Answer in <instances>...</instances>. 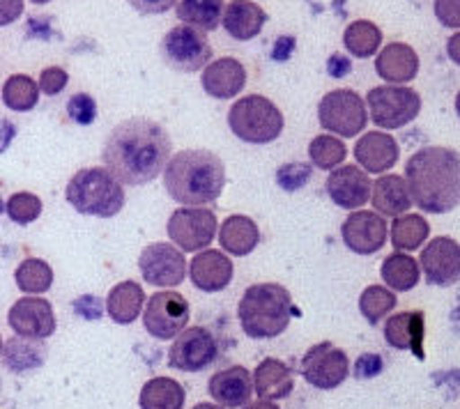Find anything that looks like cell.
<instances>
[{
  "mask_svg": "<svg viewBox=\"0 0 460 409\" xmlns=\"http://www.w3.org/2000/svg\"><path fill=\"white\" fill-rule=\"evenodd\" d=\"M168 132L150 117H129L113 126L102 150L106 170L125 187H143L157 179L171 161Z\"/></svg>",
  "mask_w": 460,
  "mask_h": 409,
  "instance_id": "6da1fadb",
  "label": "cell"
},
{
  "mask_svg": "<svg viewBox=\"0 0 460 409\" xmlns=\"http://www.w3.org/2000/svg\"><path fill=\"white\" fill-rule=\"evenodd\" d=\"M412 203L426 214H449L460 204V154L449 147H421L405 163Z\"/></svg>",
  "mask_w": 460,
  "mask_h": 409,
  "instance_id": "7a4b0ae2",
  "label": "cell"
},
{
  "mask_svg": "<svg viewBox=\"0 0 460 409\" xmlns=\"http://www.w3.org/2000/svg\"><path fill=\"white\" fill-rule=\"evenodd\" d=\"M164 187L175 203L205 207L219 200L226 187V166L209 150H182L166 163Z\"/></svg>",
  "mask_w": 460,
  "mask_h": 409,
  "instance_id": "3957f363",
  "label": "cell"
},
{
  "mask_svg": "<svg viewBox=\"0 0 460 409\" xmlns=\"http://www.w3.org/2000/svg\"><path fill=\"white\" fill-rule=\"evenodd\" d=\"M242 331L253 341L281 336L293 318V297L279 283H256L246 288L237 306Z\"/></svg>",
  "mask_w": 460,
  "mask_h": 409,
  "instance_id": "277c9868",
  "label": "cell"
},
{
  "mask_svg": "<svg viewBox=\"0 0 460 409\" xmlns=\"http://www.w3.org/2000/svg\"><path fill=\"white\" fill-rule=\"evenodd\" d=\"M65 198L79 214L100 219L120 214L125 207L122 182H118L106 169H81L67 182Z\"/></svg>",
  "mask_w": 460,
  "mask_h": 409,
  "instance_id": "5b68a950",
  "label": "cell"
},
{
  "mask_svg": "<svg viewBox=\"0 0 460 409\" xmlns=\"http://www.w3.org/2000/svg\"><path fill=\"white\" fill-rule=\"evenodd\" d=\"M283 113L274 101L261 95H249L237 100L228 110V126L240 141L252 145L274 143L283 132Z\"/></svg>",
  "mask_w": 460,
  "mask_h": 409,
  "instance_id": "8992f818",
  "label": "cell"
},
{
  "mask_svg": "<svg viewBox=\"0 0 460 409\" xmlns=\"http://www.w3.org/2000/svg\"><path fill=\"white\" fill-rule=\"evenodd\" d=\"M318 120L324 132H332L334 136L355 138L368 125L367 101L350 88L332 90L330 95L320 100Z\"/></svg>",
  "mask_w": 460,
  "mask_h": 409,
  "instance_id": "52a82bcc",
  "label": "cell"
},
{
  "mask_svg": "<svg viewBox=\"0 0 460 409\" xmlns=\"http://www.w3.org/2000/svg\"><path fill=\"white\" fill-rule=\"evenodd\" d=\"M367 110L380 129H401L417 120L421 97L405 85H380L367 95Z\"/></svg>",
  "mask_w": 460,
  "mask_h": 409,
  "instance_id": "ba28073f",
  "label": "cell"
},
{
  "mask_svg": "<svg viewBox=\"0 0 460 409\" xmlns=\"http://www.w3.org/2000/svg\"><path fill=\"white\" fill-rule=\"evenodd\" d=\"M164 63L171 69H178L184 74H194L199 69L208 67L212 58V47H209L208 37L199 28H191L187 23L175 26L164 35L159 44Z\"/></svg>",
  "mask_w": 460,
  "mask_h": 409,
  "instance_id": "9c48e42d",
  "label": "cell"
},
{
  "mask_svg": "<svg viewBox=\"0 0 460 409\" xmlns=\"http://www.w3.org/2000/svg\"><path fill=\"white\" fill-rule=\"evenodd\" d=\"M217 214L208 207H180L168 219V237L182 253H200L215 241Z\"/></svg>",
  "mask_w": 460,
  "mask_h": 409,
  "instance_id": "30bf717a",
  "label": "cell"
},
{
  "mask_svg": "<svg viewBox=\"0 0 460 409\" xmlns=\"http://www.w3.org/2000/svg\"><path fill=\"white\" fill-rule=\"evenodd\" d=\"M191 318L189 301L180 292H155L147 300L146 313H143V326L152 338L157 341H172L182 334Z\"/></svg>",
  "mask_w": 460,
  "mask_h": 409,
  "instance_id": "8fae6325",
  "label": "cell"
},
{
  "mask_svg": "<svg viewBox=\"0 0 460 409\" xmlns=\"http://www.w3.org/2000/svg\"><path fill=\"white\" fill-rule=\"evenodd\" d=\"M219 357V343L205 326H189L172 338L168 350V366L182 373H200Z\"/></svg>",
  "mask_w": 460,
  "mask_h": 409,
  "instance_id": "7c38bea8",
  "label": "cell"
},
{
  "mask_svg": "<svg viewBox=\"0 0 460 409\" xmlns=\"http://www.w3.org/2000/svg\"><path fill=\"white\" fill-rule=\"evenodd\" d=\"M348 375H350L348 354L332 345L330 341L309 347V352L302 357V378L320 391H332L341 387Z\"/></svg>",
  "mask_w": 460,
  "mask_h": 409,
  "instance_id": "4fadbf2b",
  "label": "cell"
},
{
  "mask_svg": "<svg viewBox=\"0 0 460 409\" xmlns=\"http://www.w3.org/2000/svg\"><path fill=\"white\" fill-rule=\"evenodd\" d=\"M138 269H141L146 283L155 285V288H175L187 276V260L178 247L157 241V244L143 248L141 257H138Z\"/></svg>",
  "mask_w": 460,
  "mask_h": 409,
  "instance_id": "5bb4252c",
  "label": "cell"
},
{
  "mask_svg": "<svg viewBox=\"0 0 460 409\" xmlns=\"http://www.w3.org/2000/svg\"><path fill=\"white\" fill-rule=\"evenodd\" d=\"M12 331L16 336L31 338V341H44L56 334V313L49 300L44 297H22L14 301L7 313Z\"/></svg>",
  "mask_w": 460,
  "mask_h": 409,
  "instance_id": "9a60e30c",
  "label": "cell"
},
{
  "mask_svg": "<svg viewBox=\"0 0 460 409\" xmlns=\"http://www.w3.org/2000/svg\"><path fill=\"white\" fill-rule=\"evenodd\" d=\"M424 278L435 288H449L460 281V244L451 237H435L419 256Z\"/></svg>",
  "mask_w": 460,
  "mask_h": 409,
  "instance_id": "2e32d148",
  "label": "cell"
},
{
  "mask_svg": "<svg viewBox=\"0 0 460 409\" xmlns=\"http://www.w3.org/2000/svg\"><path fill=\"white\" fill-rule=\"evenodd\" d=\"M341 237L357 256H373L387 244V221L377 212L355 210L343 221Z\"/></svg>",
  "mask_w": 460,
  "mask_h": 409,
  "instance_id": "e0dca14e",
  "label": "cell"
},
{
  "mask_svg": "<svg viewBox=\"0 0 460 409\" xmlns=\"http://www.w3.org/2000/svg\"><path fill=\"white\" fill-rule=\"evenodd\" d=\"M371 189L373 182L367 170H361L359 166H352V163L334 169L327 178V196L332 198V203L339 204L341 210H361V204H367L371 198Z\"/></svg>",
  "mask_w": 460,
  "mask_h": 409,
  "instance_id": "ac0fdd59",
  "label": "cell"
},
{
  "mask_svg": "<svg viewBox=\"0 0 460 409\" xmlns=\"http://www.w3.org/2000/svg\"><path fill=\"white\" fill-rule=\"evenodd\" d=\"M233 274H235L233 260L217 248H205V251L196 253V257L189 265L191 285L200 292H221L230 285Z\"/></svg>",
  "mask_w": 460,
  "mask_h": 409,
  "instance_id": "d6986e66",
  "label": "cell"
},
{
  "mask_svg": "<svg viewBox=\"0 0 460 409\" xmlns=\"http://www.w3.org/2000/svg\"><path fill=\"white\" fill-rule=\"evenodd\" d=\"M209 398L221 405L224 409L244 407L252 403L253 379L244 366H230L215 373L208 382Z\"/></svg>",
  "mask_w": 460,
  "mask_h": 409,
  "instance_id": "ffe728a7",
  "label": "cell"
},
{
  "mask_svg": "<svg viewBox=\"0 0 460 409\" xmlns=\"http://www.w3.org/2000/svg\"><path fill=\"white\" fill-rule=\"evenodd\" d=\"M401 157L398 143L387 132H368L357 141L355 159L361 163V169L371 175H385L394 169Z\"/></svg>",
  "mask_w": 460,
  "mask_h": 409,
  "instance_id": "44dd1931",
  "label": "cell"
},
{
  "mask_svg": "<svg viewBox=\"0 0 460 409\" xmlns=\"http://www.w3.org/2000/svg\"><path fill=\"white\" fill-rule=\"evenodd\" d=\"M426 320L421 310H402L392 315L385 325V341L394 350H410L417 359H424Z\"/></svg>",
  "mask_w": 460,
  "mask_h": 409,
  "instance_id": "7402d4cb",
  "label": "cell"
},
{
  "mask_svg": "<svg viewBox=\"0 0 460 409\" xmlns=\"http://www.w3.org/2000/svg\"><path fill=\"white\" fill-rule=\"evenodd\" d=\"M376 72L389 85H405L417 79L419 56L410 44L392 42L377 53Z\"/></svg>",
  "mask_w": 460,
  "mask_h": 409,
  "instance_id": "603a6c76",
  "label": "cell"
},
{
  "mask_svg": "<svg viewBox=\"0 0 460 409\" xmlns=\"http://www.w3.org/2000/svg\"><path fill=\"white\" fill-rule=\"evenodd\" d=\"M203 90L215 100H233L244 90L246 85V69L240 60L235 58H219L205 67Z\"/></svg>",
  "mask_w": 460,
  "mask_h": 409,
  "instance_id": "cb8c5ba5",
  "label": "cell"
},
{
  "mask_svg": "<svg viewBox=\"0 0 460 409\" xmlns=\"http://www.w3.org/2000/svg\"><path fill=\"white\" fill-rule=\"evenodd\" d=\"M265 22L267 12L253 0H233L224 7V16H221V26L237 42H249L261 35Z\"/></svg>",
  "mask_w": 460,
  "mask_h": 409,
  "instance_id": "d4e9b609",
  "label": "cell"
},
{
  "mask_svg": "<svg viewBox=\"0 0 460 409\" xmlns=\"http://www.w3.org/2000/svg\"><path fill=\"white\" fill-rule=\"evenodd\" d=\"M371 203L380 216H401L408 214L412 207V196H410L408 182L401 175H380L373 182L371 189Z\"/></svg>",
  "mask_w": 460,
  "mask_h": 409,
  "instance_id": "484cf974",
  "label": "cell"
},
{
  "mask_svg": "<svg viewBox=\"0 0 460 409\" xmlns=\"http://www.w3.org/2000/svg\"><path fill=\"white\" fill-rule=\"evenodd\" d=\"M293 370L279 359H265L253 370V394L261 400H283L293 394Z\"/></svg>",
  "mask_w": 460,
  "mask_h": 409,
  "instance_id": "4316f807",
  "label": "cell"
},
{
  "mask_svg": "<svg viewBox=\"0 0 460 409\" xmlns=\"http://www.w3.org/2000/svg\"><path fill=\"white\" fill-rule=\"evenodd\" d=\"M261 241V231L256 221L244 214H233L221 223L219 228V244L224 253L235 257H244L258 247Z\"/></svg>",
  "mask_w": 460,
  "mask_h": 409,
  "instance_id": "83f0119b",
  "label": "cell"
},
{
  "mask_svg": "<svg viewBox=\"0 0 460 409\" xmlns=\"http://www.w3.org/2000/svg\"><path fill=\"white\" fill-rule=\"evenodd\" d=\"M143 304H146V292L141 285L137 281H122L106 297V313L115 325H131L138 320Z\"/></svg>",
  "mask_w": 460,
  "mask_h": 409,
  "instance_id": "f1b7e54d",
  "label": "cell"
},
{
  "mask_svg": "<svg viewBox=\"0 0 460 409\" xmlns=\"http://www.w3.org/2000/svg\"><path fill=\"white\" fill-rule=\"evenodd\" d=\"M187 391L172 378H152L143 384L138 396L141 409H182Z\"/></svg>",
  "mask_w": 460,
  "mask_h": 409,
  "instance_id": "f546056e",
  "label": "cell"
},
{
  "mask_svg": "<svg viewBox=\"0 0 460 409\" xmlns=\"http://www.w3.org/2000/svg\"><path fill=\"white\" fill-rule=\"evenodd\" d=\"M380 274L382 281L387 283V288L392 292H410L421 281V267H419V263L412 256L402 251H396L385 257Z\"/></svg>",
  "mask_w": 460,
  "mask_h": 409,
  "instance_id": "4dcf8cb0",
  "label": "cell"
},
{
  "mask_svg": "<svg viewBox=\"0 0 460 409\" xmlns=\"http://www.w3.org/2000/svg\"><path fill=\"white\" fill-rule=\"evenodd\" d=\"M430 237V223L421 214H401L392 223V244L396 251L410 253L424 247Z\"/></svg>",
  "mask_w": 460,
  "mask_h": 409,
  "instance_id": "1f68e13d",
  "label": "cell"
},
{
  "mask_svg": "<svg viewBox=\"0 0 460 409\" xmlns=\"http://www.w3.org/2000/svg\"><path fill=\"white\" fill-rule=\"evenodd\" d=\"M178 16L180 22L203 32L217 30L224 16V0H178Z\"/></svg>",
  "mask_w": 460,
  "mask_h": 409,
  "instance_id": "d6a6232c",
  "label": "cell"
},
{
  "mask_svg": "<svg viewBox=\"0 0 460 409\" xmlns=\"http://www.w3.org/2000/svg\"><path fill=\"white\" fill-rule=\"evenodd\" d=\"M380 44L382 30L373 22H367V19L352 22L343 32L345 51L355 56V58H373L380 51Z\"/></svg>",
  "mask_w": 460,
  "mask_h": 409,
  "instance_id": "836d02e7",
  "label": "cell"
},
{
  "mask_svg": "<svg viewBox=\"0 0 460 409\" xmlns=\"http://www.w3.org/2000/svg\"><path fill=\"white\" fill-rule=\"evenodd\" d=\"M40 101V85L26 76V74H14L3 83V104L16 113H28Z\"/></svg>",
  "mask_w": 460,
  "mask_h": 409,
  "instance_id": "e575fe53",
  "label": "cell"
},
{
  "mask_svg": "<svg viewBox=\"0 0 460 409\" xmlns=\"http://www.w3.org/2000/svg\"><path fill=\"white\" fill-rule=\"evenodd\" d=\"M16 288L26 294H44L53 285L51 265L40 260V257H28L14 272Z\"/></svg>",
  "mask_w": 460,
  "mask_h": 409,
  "instance_id": "d590c367",
  "label": "cell"
},
{
  "mask_svg": "<svg viewBox=\"0 0 460 409\" xmlns=\"http://www.w3.org/2000/svg\"><path fill=\"white\" fill-rule=\"evenodd\" d=\"M345 157H348V147L339 136H332V134H320L309 145L311 163L320 170L339 169Z\"/></svg>",
  "mask_w": 460,
  "mask_h": 409,
  "instance_id": "8d00e7d4",
  "label": "cell"
},
{
  "mask_svg": "<svg viewBox=\"0 0 460 409\" xmlns=\"http://www.w3.org/2000/svg\"><path fill=\"white\" fill-rule=\"evenodd\" d=\"M396 294L382 285H368L359 297V310L367 318L368 325H380L382 318H387L396 309Z\"/></svg>",
  "mask_w": 460,
  "mask_h": 409,
  "instance_id": "74e56055",
  "label": "cell"
},
{
  "mask_svg": "<svg viewBox=\"0 0 460 409\" xmlns=\"http://www.w3.org/2000/svg\"><path fill=\"white\" fill-rule=\"evenodd\" d=\"M3 354H5L7 368H12L14 373H23V370H32V368L42 366L44 354L42 347H37L31 338L16 336L3 347Z\"/></svg>",
  "mask_w": 460,
  "mask_h": 409,
  "instance_id": "f35d334b",
  "label": "cell"
},
{
  "mask_svg": "<svg viewBox=\"0 0 460 409\" xmlns=\"http://www.w3.org/2000/svg\"><path fill=\"white\" fill-rule=\"evenodd\" d=\"M5 212L14 223L19 226H28L32 221L40 219L42 214V200L40 196L28 194V191H19V194L10 196V200L5 203Z\"/></svg>",
  "mask_w": 460,
  "mask_h": 409,
  "instance_id": "ab89813d",
  "label": "cell"
},
{
  "mask_svg": "<svg viewBox=\"0 0 460 409\" xmlns=\"http://www.w3.org/2000/svg\"><path fill=\"white\" fill-rule=\"evenodd\" d=\"M67 116L69 120L81 126L93 125L94 117H97V101L90 95H85V92H79V95H74L67 101Z\"/></svg>",
  "mask_w": 460,
  "mask_h": 409,
  "instance_id": "60d3db41",
  "label": "cell"
},
{
  "mask_svg": "<svg viewBox=\"0 0 460 409\" xmlns=\"http://www.w3.org/2000/svg\"><path fill=\"white\" fill-rule=\"evenodd\" d=\"M311 179V166L306 163H286L277 173V182L281 184V189L297 191L304 184Z\"/></svg>",
  "mask_w": 460,
  "mask_h": 409,
  "instance_id": "b9f144b4",
  "label": "cell"
},
{
  "mask_svg": "<svg viewBox=\"0 0 460 409\" xmlns=\"http://www.w3.org/2000/svg\"><path fill=\"white\" fill-rule=\"evenodd\" d=\"M69 83V76L63 67H47L42 74H40V92L53 97L60 95Z\"/></svg>",
  "mask_w": 460,
  "mask_h": 409,
  "instance_id": "7bdbcfd3",
  "label": "cell"
},
{
  "mask_svg": "<svg viewBox=\"0 0 460 409\" xmlns=\"http://www.w3.org/2000/svg\"><path fill=\"white\" fill-rule=\"evenodd\" d=\"M438 22L445 28H460V0H433Z\"/></svg>",
  "mask_w": 460,
  "mask_h": 409,
  "instance_id": "ee69618b",
  "label": "cell"
},
{
  "mask_svg": "<svg viewBox=\"0 0 460 409\" xmlns=\"http://www.w3.org/2000/svg\"><path fill=\"white\" fill-rule=\"evenodd\" d=\"M382 359L377 354H361L355 363V378L357 379H371L382 373Z\"/></svg>",
  "mask_w": 460,
  "mask_h": 409,
  "instance_id": "f6af8a7d",
  "label": "cell"
},
{
  "mask_svg": "<svg viewBox=\"0 0 460 409\" xmlns=\"http://www.w3.org/2000/svg\"><path fill=\"white\" fill-rule=\"evenodd\" d=\"M127 3L141 14H166L178 5V0H127Z\"/></svg>",
  "mask_w": 460,
  "mask_h": 409,
  "instance_id": "bcb514c9",
  "label": "cell"
},
{
  "mask_svg": "<svg viewBox=\"0 0 460 409\" xmlns=\"http://www.w3.org/2000/svg\"><path fill=\"white\" fill-rule=\"evenodd\" d=\"M23 14V0H0V28L14 23Z\"/></svg>",
  "mask_w": 460,
  "mask_h": 409,
  "instance_id": "7dc6e473",
  "label": "cell"
},
{
  "mask_svg": "<svg viewBox=\"0 0 460 409\" xmlns=\"http://www.w3.org/2000/svg\"><path fill=\"white\" fill-rule=\"evenodd\" d=\"M327 72H330V76H334V79H343V76H348V74L352 72L350 58H345L341 53H334V56L327 60Z\"/></svg>",
  "mask_w": 460,
  "mask_h": 409,
  "instance_id": "c3c4849f",
  "label": "cell"
},
{
  "mask_svg": "<svg viewBox=\"0 0 460 409\" xmlns=\"http://www.w3.org/2000/svg\"><path fill=\"white\" fill-rule=\"evenodd\" d=\"M293 47H295L293 37H279L277 47H274L272 51L274 60H286L288 56H290V51H293Z\"/></svg>",
  "mask_w": 460,
  "mask_h": 409,
  "instance_id": "681fc988",
  "label": "cell"
},
{
  "mask_svg": "<svg viewBox=\"0 0 460 409\" xmlns=\"http://www.w3.org/2000/svg\"><path fill=\"white\" fill-rule=\"evenodd\" d=\"M14 134H16V129L12 122L0 120V152H5V147L10 145L12 138H14Z\"/></svg>",
  "mask_w": 460,
  "mask_h": 409,
  "instance_id": "f907efd6",
  "label": "cell"
},
{
  "mask_svg": "<svg viewBox=\"0 0 460 409\" xmlns=\"http://www.w3.org/2000/svg\"><path fill=\"white\" fill-rule=\"evenodd\" d=\"M447 56L451 58V63H456L460 67V32L449 37V42H447Z\"/></svg>",
  "mask_w": 460,
  "mask_h": 409,
  "instance_id": "816d5d0a",
  "label": "cell"
},
{
  "mask_svg": "<svg viewBox=\"0 0 460 409\" xmlns=\"http://www.w3.org/2000/svg\"><path fill=\"white\" fill-rule=\"evenodd\" d=\"M242 409H281L272 400H256V403H246Z\"/></svg>",
  "mask_w": 460,
  "mask_h": 409,
  "instance_id": "f5cc1de1",
  "label": "cell"
},
{
  "mask_svg": "<svg viewBox=\"0 0 460 409\" xmlns=\"http://www.w3.org/2000/svg\"><path fill=\"white\" fill-rule=\"evenodd\" d=\"M194 409H224V407L217 403H199V405H194Z\"/></svg>",
  "mask_w": 460,
  "mask_h": 409,
  "instance_id": "db71d44e",
  "label": "cell"
},
{
  "mask_svg": "<svg viewBox=\"0 0 460 409\" xmlns=\"http://www.w3.org/2000/svg\"><path fill=\"white\" fill-rule=\"evenodd\" d=\"M456 113H458L460 117V90H458V95H456Z\"/></svg>",
  "mask_w": 460,
  "mask_h": 409,
  "instance_id": "11a10c76",
  "label": "cell"
},
{
  "mask_svg": "<svg viewBox=\"0 0 460 409\" xmlns=\"http://www.w3.org/2000/svg\"><path fill=\"white\" fill-rule=\"evenodd\" d=\"M31 3H35V5H44V3H51V0H31Z\"/></svg>",
  "mask_w": 460,
  "mask_h": 409,
  "instance_id": "9f6ffc18",
  "label": "cell"
},
{
  "mask_svg": "<svg viewBox=\"0 0 460 409\" xmlns=\"http://www.w3.org/2000/svg\"><path fill=\"white\" fill-rule=\"evenodd\" d=\"M0 354H3V338H0Z\"/></svg>",
  "mask_w": 460,
  "mask_h": 409,
  "instance_id": "6f0895ef",
  "label": "cell"
}]
</instances>
